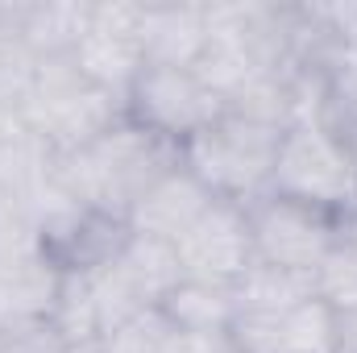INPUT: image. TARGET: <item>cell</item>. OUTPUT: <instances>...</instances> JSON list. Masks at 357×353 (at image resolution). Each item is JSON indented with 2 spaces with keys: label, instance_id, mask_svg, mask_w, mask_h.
I'll return each mask as SVG.
<instances>
[{
  "label": "cell",
  "instance_id": "6da1fadb",
  "mask_svg": "<svg viewBox=\"0 0 357 353\" xmlns=\"http://www.w3.org/2000/svg\"><path fill=\"white\" fill-rule=\"evenodd\" d=\"M178 167H183V150L175 142L125 117L91 146L54 158V191L71 204L129 216L133 204Z\"/></svg>",
  "mask_w": 357,
  "mask_h": 353
},
{
  "label": "cell",
  "instance_id": "7a4b0ae2",
  "mask_svg": "<svg viewBox=\"0 0 357 353\" xmlns=\"http://www.w3.org/2000/svg\"><path fill=\"white\" fill-rule=\"evenodd\" d=\"M116 121H125V100L96 88L75 67V59H46L38 63L33 88L21 104V125L50 142L54 154L84 150L104 137Z\"/></svg>",
  "mask_w": 357,
  "mask_h": 353
},
{
  "label": "cell",
  "instance_id": "3957f363",
  "mask_svg": "<svg viewBox=\"0 0 357 353\" xmlns=\"http://www.w3.org/2000/svg\"><path fill=\"white\" fill-rule=\"evenodd\" d=\"M278 142H282V129L225 112L216 125H208L199 137L183 146V167L216 200H233L250 208L254 200H262L270 191Z\"/></svg>",
  "mask_w": 357,
  "mask_h": 353
},
{
  "label": "cell",
  "instance_id": "277c9868",
  "mask_svg": "<svg viewBox=\"0 0 357 353\" xmlns=\"http://www.w3.org/2000/svg\"><path fill=\"white\" fill-rule=\"evenodd\" d=\"M266 195L345 216L357 204L349 142L337 137L333 129H324L320 121L291 125L278 142V158H274V175H270Z\"/></svg>",
  "mask_w": 357,
  "mask_h": 353
},
{
  "label": "cell",
  "instance_id": "5b68a950",
  "mask_svg": "<svg viewBox=\"0 0 357 353\" xmlns=\"http://www.w3.org/2000/svg\"><path fill=\"white\" fill-rule=\"evenodd\" d=\"M229 112V104L208 88L195 67H154L146 63L142 75L133 80V88L125 96V117L167 142H175L178 150L199 137L208 125H216Z\"/></svg>",
  "mask_w": 357,
  "mask_h": 353
},
{
  "label": "cell",
  "instance_id": "8992f818",
  "mask_svg": "<svg viewBox=\"0 0 357 353\" xmlns=\"http://www.w3.org/2000/svg\"><path fill=\"white\" fill-rule=\"evenodd\" d=\"M129 216L84 208L63 195L38 216V250L59 274H96L112 266L129 246Z\"/></svg>",
  "mask_w": 357,
  "mask_h": 353
},
{
  "label": "cell",
  "instance_id": "52a82bcc",
  "mask_svg": "<svg viewBox=\"0 0 357 353\" xmlns=\"http://www.w3.org/2000/svg\"><path fill=\"white\" fill-rule=\"evenodd\" d=\"M245 212L254 229V258L266 266L299 270V274H312L320 266V258L341 241V225H345V216H333L295 200H278V195L254 200Z\"/></svg>",
  "mask_w": 357,
  "mask_h": 353
},
{
  "label": "cell",
  "instance_id": "ba28073f",
  "mask_svg": "<svg viewBox=\"0 0 357 353\" xmlns=\"http://www.w3.org/2000/svg\"><path fill=\"white\" fill-rule=\"evenodd\" d=\"M142 4H121V0H100L91 13V25L75 50V67L88 75L96 88L112 91L116 100H125L133 80L146 67V50H142Z\"/></svg>",
  "mask_w": 357,
  "mask_h": 353
},
{
  "label": "cell",
  "instance_id": "9c48e42d",
  "mask_svg": "<svg viewBox=\"0 0 357 353\" xmlns=\"http://www.w3.org/2000/svg\"><path fill=\"white\" fill-rule=\"evenodd\" d=\"M225 337L237 353H337V312L324 299L278 312H237Z\"/></svg>",
  "mask_w": 357,
  "mask_h": 353
},
{
  "label": "cell",
  "instance_id": "30bf717a",
  "mask_svg": "<svg viewBox=\"0 0 357 353\" xmlns=\"http://www.w3.org/2000/svg\"><path fill=\"white\" fill-rule=\"evenodd\" d=\"M178 262L191 278H212V283H237L254 258V229L245 204L233 200H212V208L187 229L178 241Z\"/></svg>",
  "mask_w": 357,
  "mask_h": 353
},
{
  "label": "cell",
  "instance_id": "8fae6325",
  "mask_svg": "<svg viewBox=\"0 0 357 353\" xmlns=\"http://www.w3.org/2000/svg\"><path fill=\"white\" fill-rule=\"evenodd\" d=\"M91 0H0V25L38 63L75 59L91 25Z\"/></svg>",
  "mask_w": 357,
  "mask_h": 353
},
{
  "label": "cell",
  "instance_id": "7c38bea8",
  "mask_svg": "<svg viewBox=\"0 0 357 353\" xmlns=\"http://www.w3.org/2000/svg\"><path fill=\"white\" fill-rule=\"evenodd\" d=\"M212 191L191 175L187 167H178L162 183H154L129 212V229L133 233H146V237H158V241H171L178 246L187 237V229L212 208Z\"/></svg>",
  "mask_w": 357,
  "mask_h": 353
},
{
  "label": "cell",
  "instance_id": "4fadbf2b",
  "mask_svg": "<svg viewBox=\"0 0 357 353\" xmlns=\"http://www.w3.org/2000/svg\"><path fill=\"white\" fill-rule=\"evenodd\" d=\"M59 283L63 274L42 258V250L0 258V333L50 320Z\"/></svg>",
  "mask_w": 357,
  "mask_h": 353
},
{
  "label": "cell",
  "instance_id": "5bb4252c",
  "mask_svg": "<svg viewBox=\"0 0 357 353\" xmlns=\"http://www.w3.org/2000/svg\"><path fill=\"white\" fill-rule=\"evenodd\" d=\"M54 158L59 154L50 150V142H42L25 125L13 137L0 142V195L21 204L33 216V225L59 200V191H54Z\"/></svg>",
  "mask_w": 357,
  "mask_h": 353
},
{
  "label": "cell",
  "instance_id": "9a60e30c",
  "mask_svg": "<svg viewBox=\"0 0 357 353\" xmlns=\"http://www.w3.org/2000/svg\"><path fill=\"white\" fill-rule=\"evenodd\" d=\"M142 50L154 67H195L208 46V4H142Z\"/></svg>",
  "mask_w": 357,
  "mask_h": 353
},
{
  "label": "cell",
  "instance_id": "2e32d148",
  "mask_svg": "<svg viewBox=\"0 0 357 353\" xmlns=\"http://www.w3.org/2000/svg\"><path fill=\"white\" fill-rule=\"evenodd\" d=\"M158 312L187 337H220L229 333L237 316L233 283H212V278H183L175 291L158 303Z\"/></svg>",
  "mask_w": 357,
  "mask_h": 353
},
{
  "label": "cell",
  "instance_id": "e0dca14e",
  "mask_svg": "<svg viewBox=\"0 0 357 353\" xmlns=\"http://www.w3.org/2000/svg\"><path fill=\"white\" fill-rule=\"evenodd\" d=\"M233 299H237V312H278V308L316 299V287H312V274L254 262L233 283Z\"/></svg>",
  "mask_w": 357,
  "mask_h": 353
},
{
  "label": "cell",
  "instance_id": "ac0fdd59",
  "mask_svg": "<svg viewBox=\"0 0 357 353\" xmlns=\"http://www.w3.org/2000/svg\"><path fill=\"white\" fill-rule=\"evenodd\" d=\"M50 324L63 337V345H104V316L91 274H63Z\"/></svg>",
  "mask_w": 357,
  "mask_h": 353
},
{
  "label": "cell",
  "instance_id": "d6986e66",
  "mask_svg": "<svg viewBox=\"0 0 357 353\" xmlns=\"http://www.w3.org/2000/svg\"><path fill=\"white\" fill-rule=\"evenodd\" d=\"M312 287H316V299H324L333 312H354L357 308V246L345 233L312 270Z\"/></svg>",
  "mask_w": 357,
  "mask_h": 353
},
{
  "label": "cell",
  "instance_id": "ffe728a7",
  "mask_svg": "<svg viewBox=\"0 0 357 353\" xmlns=\"http://www.w3.org/2000/svg\"><path fill=\"white\" fill-rule=\"evenodd\" d=\"M316 121L324 129H333L337 137H354L357 133V59L341 63L328 80H324V96H320V112Z\"/></svg>",
  "mask_w": 357,
  "mask_h": 353
},
{
  "label": "cell",
  "instance_id": "44dd1931",
  "mask_svg": "<svg viewBox=\"0 0 357 353\" xmlns=\"http://www.w3.org/2000/svg\"><path fill=\"white\" fill-rule=\"evenodd\" d=\"M175 337H178L175 324L158 308H150V312L125 320L116 333H108L104 337V353H171Z\"/></svg>",
  "mask_w": 357,
  "mask_h": 353
},
{
  "label": "cell",
  "instance_id": "7402d4cb",
  "mask_svg": "<svg viewBox=\"0 0 357 353\" xmlns=\"http://www.w3.org/2000/svg\"><path fill=\"white\" fill-rule=\"evenodd\" d=\"M316 21L328 29V38L345 50L357 54V0H333V4H312Z\"/></svg>",
  "mask_w": 357,
  "mask_h": 353
},
{
  "label": "cell",
  "instance_id": "603a6c76",
  "mask_svg": "<svg viewBox=\"0 0 357 353\" xmlns=\"http://www.w3.org/2000/svg\"><path fill=\"white\" fill-rule=\"evenodd\" d=\"M63 350H67V345H63V337L54 333L50 320L0 333V353H63Z\"/></svg>",
  "mask_w": 357,
  "mask_h": 353
},
{
  "label": "cell",
  "instance_id": "cb8c5ba5",
  "mask_svg": "<svg viewBox=\"0 0 357 353\" xmlns=\"http://www.w3.org/2000/svg\"><path fill=\"white\" fill-rule=\"evenodd\" d=\"M171 353H237L229 345V337L220 333V337H187V333H178Z\"/></svg>",
  "mask_w": 357,
  "mask_h": 353
},
{
  "label": "cell",
  "instance_id": "d4e9b609",
  "mask_svg": "<svg viewBox=\"0 0 357 353\" xmlns=\"http://www.w3.org/2000/svg\"><path fill=\"white\" fill-rule=\"evenodd\" d=\"M337 353H357V308L337 312Z\"/></svg>",
  "mask_w": 357,
  "mask_h": 353
},
{
  "label": "cell",
  "instance_id": "484cf974",
  "mask_svg": "<svg viewBox=\"0 0 357 353\" xmlns=\"http://www.w3.org/2000/svg\"><path fill=\"white\" fill-rule=\"evenodd\" d=\"M17 129H21V117H17V112L0 100V142H4V137H13Z\"/></svg>",
  "mask_w": 357,
  "mask_h": 353
},
{
  "label": "cell",
  "instance_id": "4316f807",
  "mask_svg": "<svg viewBox=\"0 0 357 353\" xmlns=\"http://www.w3.org/2000/svg\"><path fill=\"white\" fill-rule=\"evenodd\" d=\"M341 233H345V237H349V241L357 246V204L349 208V212H345V225H341Z\"/></svg>",
  "mask_w": 357,
  "mask_h": 353
},
{
  "label": "cell",
  "instance_id": "83f0119b",
  "mask_svg": "<svg viewBox=\"0 0 357 353\" xmlns=\"http://www.w3.org/2000/svg\"><path fill=\"white\" fill-rule=\"evenodd\" d=\"M63 353H104V345H67Z\"/></svg>",
  "mask_w": 357,
  "mask_h": 353
},
{
  "label": "cell",
  "instance_id": "f1b7e54d",
  "mask_svg": "<svg viewBox=\"0 0 357 353\" xmlns=\"http://www.w3.org/2000/svg\"><path fill=\"white\" fill-rule=\"evenodd\" d=\"M349 158H354V183H357V133L349 137Z\"/></svg>",
  "mask_w": 357,
  "mask_h": 353
}]
</instances>
